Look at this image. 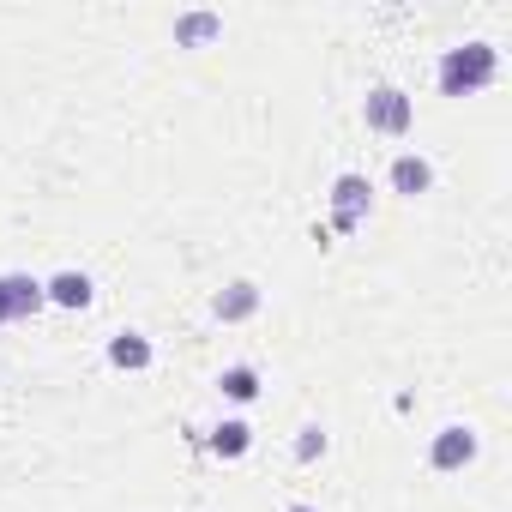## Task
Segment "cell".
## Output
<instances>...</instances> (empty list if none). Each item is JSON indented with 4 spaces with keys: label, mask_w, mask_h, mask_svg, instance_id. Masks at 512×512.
Listing matches in <instances>:
<instances>
[{
    "label": "cell",
    "mask_w": 512,
    "mask_h": 512,
    "mask_svg": "<svg viewBox=\"0 0 512 512\" xmlns=\"http://www.w3.org/2000/svg\"><path fill=\"white\" fill-rule=\"evenodd\" d=\"M43 296H49L55 308H73V314H85V308L97 302V284H91L85 272H55V278L43 284Z\"/></svg>",
    "instance_id": "7"
},
{
    "label": "cell",
    "mask_w": 512,
    "mask_h": 512,
    "mask_svg": "<svg viewBox=\"0 0 512 512\" xmlns=\"http://www.w3.org/2000/svg\"><path fill=\"white\" fill-rule=\"evenodd\" d=\"M296 458H302V464H314V458H326V428H314V422H308V428L296 434Z\"/></svg>",
    "instance_id": "13"
},
{
    "label": "cell",
    "mask_w": 512,
    "mask_h": 512,
    "mask_svg": "<svg viewBox=\"0 0 512 512\" xmlns=\"http://www.w3.org/2000/svg\"><path fill=\"white\" fill-rule=\"evenodd\" d=\"M253 308H260V290H253L247 278H241V284H229V290H223V296L211 302V314H217L223 326H235V320H247Z\"/></svg>",
    "instance_id": "10"
},
{
    "label": "cell",
    "mask_w": 512,
    "mask_h": 512,
    "mask_svg": "<svg viewBox=\"0 0 512 512\" xmlns=\"http://www.w3.org/2000/svg\"><path fill=\"white\" fill-rule=\"evenodd\" d=\"M247 446H253V428H247L241 416H229V422L211 428V452H217V458H247Z\"/></svg>",
    "instance_id": "12"
},
{
    "label": "cell",
    "mask_w": 512,
    "mask_h": 512,
    "mask_svg": "<svg viewBox=\"0 0 512 512\" xmlns=\"http://www.w3.org/2000/svg\"><path fill=\"white\" fill-rule=\"evenodd\" d=\"M217 37H223V13L193 7V13H181V19H175V49H211Z\"/></svg>",
    "instance_id": "6"
},
{
    "label": "cell",
    "mask_w": 512,
    "mask_h": 512,
    "mask_svg": "<svg viewBox=\"0 0 512 512\" xmlns=\"http://www.w3.org/2000/svg\"><path fill=\"white\" fill-rule=\"evenodd\" d=\"M434 79H440V97H476V91H488L500 79V49L482 43V37L476 43H458V49L440 55Z\"/></svg>",
    "instance_id": "1"
},
{
    "label": "cell",
    "mask_w": 512,
    "mask_h": 512,
    "mask_svg": "<svg viewBox=\"0 0 512 512\" xmlns=\"http://www.w3.org/2000/svg\"><path fill=\"white\" fill-rule=\"evenodd\" d=\"M109 368L145 374V368H151V338H145V332H115V338H109Z\"/></svg>",
    "instance_id": "9"
},
{
    "label": "cell",
    "mask_w": 512,
    "mask_h": 512,
    "mask_svg": "<svg viewBox=\"0 0 512 512\" xmlns=\"http://www.w3.org/2000/svg\"><path fill=\"white\" fill-rule=\"evenodd\" d=\"M470 458H476V434H470L464 422H446V428L428 440V464H434V470H464Z\"/></svg>",
    "instance_id": "5"
},
{
    "label": "cell",
    "mask_w": 512,
    "mask_h": 512,
    "mask_svg": "<svg viewBox=\"0 0 512 512\" xmlns=\"http://www.w3.org/2000/svg\"><path fill=\"white\" fill-rule=\"evenodd\" d=\"M428 187H434V163H428V157H416V151L392 157V193H404V199H422Z\"/></svg>",
    "instance_id": "8"
},
{
    "label": "cell",
    "mask_w": 512,
    "mask_h": 512,
    "mask_svg": "<svg viewBox=\"0 0 512 512\" xmlns=\"http://www.w3.org/2000/svg\"><path fill=\"white\" fill-rule=\"evenodd\" d=\"M362 121H368V133L404 139V133H410V121H416V103H410L398 85H374V91H368V103H362Z\"/></svg>",
    "instance_id": "2"
},
{
    "label": "cell",
    "mask_w": 512,
    "mask_h": 512,
    "mask_svg": "<svg viewBox=\"0 0 512 512\" xmlns=\"http://www.w3.org/2000/svg\"><path fill=\"white\" fill-rule=\"evenodd\" d=\"M368 211H374V187H368V175H338L332 181V229L338 235H356L362 223H368Z\"/></svg>",
    "instance_id": "3"
},
{
    "label": "cell",
    "mask_w": 512,
    "mask_h": 512,
    "mask_svg": "<svg viewBox=\"0 0 512 512\" xmlns=\"http://www.w3.org/2000/svg\"><path fill=\"white\" fill-rule=\"evenodd\" d=\"M284 512H320V506H308V500H296V506H284Z\"/></svg>",
    "instance_id": "14"
},
{
    "label": "cell",
    "mask_w": 512,
    "mask_h": 512,
    "mask_svg": "<svg viewBox=\"0 0 512 512\" xmlns=\"http://www.w3.org/2000/svg\"><path fill=\"white\" fill-rule=\"evenodd\" d=\"M217 392H223L229 404H253V398H260V368H247V362L223 368V374H217Z\"/></svg>",
    "instance_id": "11"
},
{
    "label": "cell",
    "mask_w": 512,
    "mask_h": 512,
    "mask_svg": "<svg viewBox=\"0 0 512 512\" xmlns=\"http://www.w3.org/2000/svg\"><path fill=\"white\" fill-rule=\"evenodd\" d=\"M43 308H49V296H43V278H31V272H0V326L37 320Z\"/></svg>",
    "instance_id": "4"
}]
</instances>
